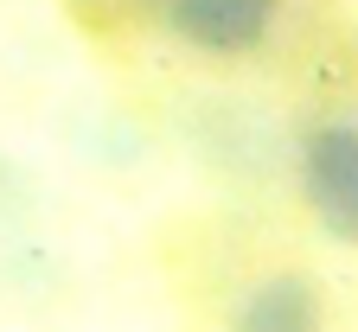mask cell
Segmentation results:
<instances>
[{
  "label": "cell",
  "mask_w": 358,
  "mask_h": 332,
  "mask_svg": "<svg viewBox=\"0 0 358 332\" xmlns=\"http://www.w3.org/2000/svg\"><path fill=\"white\" fill-rule=\"evenodd\" d=\"M301 185H307V205L327 217L333 236H358V128L352 122H327V128L307 134Z\"/></svg>",
  "instance_id": "6da1fadb"
},
{
  "label": "cell",
  "mask_w": 358,
  "mask_h": 332,
  "mask_svg": "<svg viewBox=\"0 0 358 332\" xmlns=\"http://www.w3.org/2000/svg\"><path fill=\"white\" fill-rule=\"evenodd\" d=\"M282 0H166V26L199 52H250L275 26Z\"/></svg>",
  "instance_id": "7a4b0ae2"
},
{
  "label": "cell",
  "mask_w": 358,
  "mask_h": 332,
  "mask_svg": "<svg viewBox=\"0 0 358 332\" xmlns=\"http://www.w3.org/2000/svg\"><path fill=\"white\" fill-rule=\"evenodd\" d=\"M320 326H327L320 288H313L307 275H294V268L256 281L237 301V313H231V332H320Z\"/></svg>",
  "instance_id": "3957f363"
}]
</instances>
